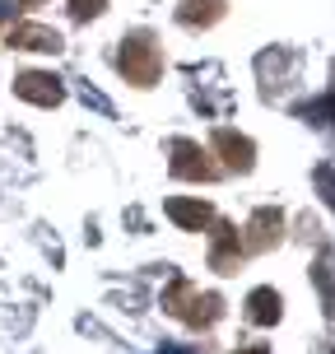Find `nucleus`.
Instances as JSON below:
<instances>
[{
	"label": "nucleus",
	"instance_id": "f257e3e1",
	"mask_svg": "<svg viewBox=\"0 0 335 354\" xmlns=\"http://www.w3.org/2000/svg\"><path fill=\"white\" fill-rule=\"evenodd\" d=\"M117 71L126 75V84L149 88L163 75V47L154 42V33H131L122 37V52H117Z\"/></svg>",
	"mask_w": 335,
	"mask_h": 354
},
{
	"label": "nucleus",
	"instance_id": "f03ea898",
	"mask_svg": "<svg viewBox=\"0 0 335 354\" xmlns=\"http://www.w3.org/2000/svg\"><path fill=\"white\" fill-rule=\"evenodd\" d=\"M163 308H168L173 317H182L186 326H210V322L219 317L224 303L214 299V294H200L191 280H173V284H168V294H163Z\"/></svg>",
	"mask_w": 335,
	"mask_h": 354
},
{
	"label": "nucleus",
	"instance_id": "7ed1b4c3",
	"mask_svg": "<svg viewBox=\"0 0 335 354\" xmlns=\"http://www.w3.org/2000/svg\"><path fill=\"white\" fill-rule=\"evenodd\" d=\"M168 168H173V177H186V182H214L219 177V163L210 159V149H200L195 140H177Z\"/></svg>",
	"mask_w": 335,
	"mask_h": 354
},
{
	"label": "nucleus",
	"instance_id": "20e7f679",
	"mask_svg": "<svg viewBox=\"0 0 335 354\" xmlns=\"http://www.w3.org/2000/svg\"><path fill=\"white\" fill-rule=\"evenodd\" d=\"M280 238H284V214L275 205H261L242 229V252H270Z\"/></svg>",
	"mask_w": 335,
	"mask_h": 354
},
{
	"label": "nucleus",
	"instance_id": "39448f33",
	"mask_svg": "<svg viewBox=\"0 0 335 354\" xmlns=\"http://www.w3.org/2000/svg\"><path fill=\"white\" fill-rule=\"evenodd\" d=\"M15 93H19V98H28V103H37V107H56L61 98H66L61 80H56V75H42V71H23L15 80Z\"/></svg>",
	"mask_w": 335,
	"mask_h": 354
},
{
	"label": "nucleus",
	"instance_id": "423d86ee",
	"mask_svg": "<svg viewBox=\"0 0 335 354\" xmlns=\"http://www.w3.org/2000/svg\"><path fill=\"white\" fill-rule=\"evenodd\" d=\"M242 261V233L233 229V224H219L214 229V243H210V266L219 275H233Z\"/></svg>",
	"mask_w": 335,
	"mask_h": 354
},
{
	"label": "nucleus",
	"instance_id": "0eeeda50",
	"mask_svg": "<svg viewBox=\"0 0 335 354\" xmlns=\"http://www.w3.org/2000/svg\"><path fill=\"white\" fill-rule=\"evenodd\" d=\"M5 42L19 47V52H61V33L56 28H42V24H15L5 33Z\"/></svg>",
	"mask_w": 335,
	"mask_h": 354
},
{
	"label": "nucleus",
	"instance_id": "6e6552de",
	"mask_svg": "<svg viewBox=\"0 0 335 354\" xmlns=\"http://www.w3.org/2000/svg\"><path fill=\"white\" fill-rule=\"evenodd\" d=\"M168 219L182 224V229H191V233H200V229L214 224V210L205 201H182V196H173V201H168Z\"/></svg>",
	"mask_w": 335,
	"mask_h": 354
},
{
	"label": "nucleus",
	"instance_id": "1a4fd4ad",
	"mask_svg": "<svg viewBox=\"0 0 335 354\" xmlns=\"http://www.w3.org/2000/svg\"><path fill=\"white\" fill-rule=\"evenodd\" d=\"M214 149H219V154H224V163H229V168H238V173H247V168H251V154H256V149H251V140H247V136H238V131H214Z\"/></svg>",
	"mask_w": 335,
	"mask_h": 354
},
{
	"label": "nucleus",
	"instance_id": "9d476101",
	"mask_svg": "<svg viewBox=\"0 0 335 354\" xmlns=\"http://www.w3.org/2000/svg\"><path fill=\"white\" fill-rule=\"evenodd\" d=\"M224 10H229V0H182L177 5V19L186 28H210V24L224 19Z\"/></svg>",
	"mask_w": 335,
	"mask_h": 354
},
{
	"label": "nucleus",
	"instance_id": "9b49d317",
	"mask_svg": "<svg viewBox=\"0 0 335 354\" xmlns=\"http://www.w3.org/2000/svg\"><path fill=\"white\" fill-rule=\"evenodd\" d=\"M280 313H284V299L275 289H251L247 294V317L256 322V326H275Z\"/></svg>",
	"mask_w": 335,
	"mask_h": 354
},
{
	"label": "nucleus",
	"instance_id": "f8f14e48",
	"mask_svg": "<svg viewBox=\"0 0 335 354\" xmlns=\"http://www.w3.org/2000/svg\"><path fill=\"white\" fill-rule=\"evenodd\" d=\"M317 284H321V299H326V313H335V257L331 252H321V261H317Z\"/></svg>",
	"mask_w": 335,
	"mask_h": 354
},
{
	"label": "nucleus",
	"instance_id": "ddd939ff",
	"mask_svg": "<svg viewBox=\"0 0 335 354\" xmlns=\"http://www.w3.org/2000/svg\"><path fill=\"white\" fill-rule=\"evenodd\" d=\"M107 10V0H70V15L75 19H98Z\"/></svg>",
	"mask_w": 335,
	"mask_h": 354
},
{
	"label": "nucleus",
	"instance_id": "4468645a",
	"mask_svg": "<svg viewBox=\"0 0 335 354\" xmlns=\"http://www.w3.org/2000/svg\"><path fill=\"white\" fill-rule=\"evenodd\" d=\"M317 182L326 187V196H331V205H335V173L331 168H317Z\"/></svg>",
	"mask_w": 335,
	"mask_h": 354
},
{
	"label": "nucleus",
	"instance_id": "2eb2a0df",
	"mask_svg": "<svg viewBox=\"0 0 335 354\" xmlns=\"http://www.w3.org/2000/svg\"><path fill=\"white\" fill-rule=\"evenodd\" d=\"M19 5H42V0H19Z\"/></svg>",
	"mask_w": 335,
	"mask_h": 354
},
{
	"label": "nucleus",
	"instance_id": "dca6fc26",
	"mask_svg": "<svg viewBox=\"0 0 335 354\" xmlns=\"http://www.w3.org/2000/svg\"><path fill=\"white\" fill-rule=\"evenodd\" d=\"M242 354H265V350H242Z\"/></svg>",
	"mask_w": 335,
	"mask_h": 354
}]
</instances>
